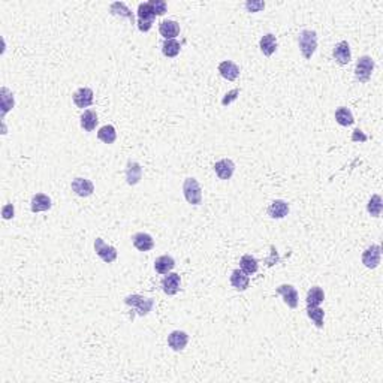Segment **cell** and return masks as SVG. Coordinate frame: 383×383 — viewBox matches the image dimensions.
Here are the masks:
<instances>
[{
    "label": "cell",
    "instance_id": "6da1fadb",
    "mask_svg": "<svg viewBox=\"0 0 383 383\" xmlns=\"http://www.w3.org/2000/svg\"><path fill=\"white\" fill-rule=\"evenodd\" d=\"M298 44L304 58L310 60L317 48V33L314 30H303L298 36Z\"/></svg>",
    "mask_w": 383,
    "mask_h": 383
},
{
    "label": "cell",
    "instance_id": "7a4b0ae2",
    "mask_svg": "<svg viewBox=\"0 0 383 383\" xmlns=\"http://www.w3.org/2000/svg\"><path fill=\"white\" fill-rule=\"evenodd\" d=\"M154 18H156V12H154L153 6L150 5V2L139 3V6H138V29L144 33L148 32L153 26Z\"/></svg>",
    "mask_w": 383,
    "mask_h": 383
},
{
    "label": "cell",
    "instance_id": "3957f363",
    "mask_svg": "<svg viewBox=\"0 0 383 383\" xmlns=\"http://www.w3.org/2000/svg\"><path fill=\"white\" fill-rule=\"evenodd\" d=\"M183 193H184V198L186 201L192 204V205H199L202 202V189L198 183L196 178L193 177H189L184 180L183 183Z\"/></svg>",
    "mask_w": 383,
    "mask_h": 383
},
{
    "label": "cell",
    "instance_id": "277c9868",
    "mask_svg": "<svg viewBox=\"0 0 383 383\" xmlns=\"http://www.w3.org/2000/svg\"><path fill=\"white\" fill-rule=\"evenodd\" d=\"M124 303H126V306L135 308L139 316L148 314L154 306L153 298H144L141 295H129V296L124 298Z\"/></svg>",
    "mask_w": 383,
    "mask_h": 383
},
{
    "label": "cell",
    "instance_id": "5b68a950",
    "mask_svg": "<svg viewBox=\"0 0 383 383\" xmlns=\"http://www.w3.org/2000/svg\"><path fill=\"white\" fill-rule=\"evenodd\" d=\"M373 71H374V61L370 56H363L358 58L356 66H355V77L359 82L370 81Z\"/></svg>",
    "mask_w": 383,
    "mask_h": 383
},
{
    "label": "cell",
    "instance_id": "8992f818",
    "mask_svg": "<svg viewBox=\"0 0 383 383\" xmlns=\"http://www.w3.org/2000/svg\"><path fill=\"white\" fill-rule=\"evenodd\" d=\"M95 251L96 254L107 264H111L117 259V250L113 246H108L102 238L95 240Z\"/></svg>",
    "mask_w": 383,
    "mask_h": 383
},
{
    "label": "cell",
    "instance_id": "52a82bcc",
    "mask_svg": "<svg viewBox=\"0 0 383 383\" xmlns=\"http://www.w3.org/2000/svg\"><path fill=\"white\" fill-rule=\"evenodd\" d=\"M380 258H382V247L379 244L370 246L363 253V264L370 269L377 268L380 264Z\"/></svg>",
    "mask_w": 383,
    "mask_h": 383
},
{
    "label": "cell",
    "instance_id": "ba28073f",
    "mask_svg": "<svg viewBox=\"0 0 383 383\" xmlns=\"http://www.w3.org/2000/svg\"><path fill=\"white\" fill-rule=\"evenodd\" d=\"M275 292H277L279 295L283 296L285 303H286L290 308H296V307H298L300 295H298V290L292 286V285H282V286H279L275 289Z\"/></svg>",
    "mask_w": 383,
    "mask_h": 383
},
{
    "label": "cell",
    "instance_id": "9c48e42d",
    "mask_svg": "<svg viewBox=\"0 0 383 383\" xmlns=\"http://www.w3.org/2000/svg\"><path fill=\"white\" fill-rule=\"evenodd\" d=\"M72 190L77 193L78 196H81V198H87V196H90V195H93V192H95V186H93V183L90 181V180H87V178H81V177H78L75 178L74 181H72Z\"/></svg>",
    "mask_w": 383,
    "mask_h": 383
},
{
    "label": "cell",
    "instance_id": "30bf717a",
    "mask_svg": "<svg viewBox=\"0 0 383 383\" xmlns=\"http://www.w3.org/2000/svg\"><path fill=\"white\" fill-rule=\"evenodd\" d=\"M189 342V335L184 331H173L168 335V345L175 352H181Z\"/></svg>",
    "mask_w": 383,
    "mask_h": 383
},
{
    "label": "cell",
    "instance_id": "8fae6325",
    "mask_svg": "<svg viewBox=\"0 0 383 383\" xmlns=\"http://www.w3.org/2000/svg\"><path fill=\"white\" fill-rule=\"evenodd\" d=\"M74 103L78 108H87L93 103V90L89 87H81L74 93Z\"/></svg>",
    "mask_w": 383,
    "mask_h": 383
},
{
    "label": "cell",
    "instance_id": "7c38bea8",
    "mask_svg": "<svg viewBox=\"0 0 383 383\" xmlns=\"http://www.w3.org/2000/svg\"><path fill=\"white\" fill-rule=\"evenodd\" d=\"M180 283H181L180 274H177V272H168V275H165L163 280H162L163 292L166 295H175L180 290Z\"/></svg>",
    "mask_w": 383,
    "mask_h": 383
},
{
    "label": "cell",
    "instance_id": "4fadbf2b",
    "mask_svg": "<svg viewBox=\"0 0 383 383\" xmlns=\"http://www.w3.org/2000/svg\"><path fill=\"white\" fill-rule=\"evenodd\" d=\"M214 171L217 174V177L220 180H229L230 177L233 175L235 171V165L230 159H222L219 162H216L214 165Z\"/></svg>",
    "mask_w": 383,
    "mask_h": 383
},
{
    "label": "cell",
    "instance_id": "5bb4252c",
    "mask_svg": "<svg viewBox=\"0 0 383 383\" xmlns=\"http://www.w3.org/2000/svg\"><path fill=\"white\" fill-rule=\"evenodd\" d=\"M332 56L337 60V63L340 65H347L350 60H352V53H350V47L346 40H342L338 42L335 47H334V51H332Z\"/></svg>",
    "mask_w": 383,
    "mask_h": 383
},
{
    "label": "cell",
    "instance_id": "9a60e30c",
    "mask_svg": "<svg viewBox=\"0 0 383 383\" xmlns=\"http://www.w3.org/2000/svg\"><path fill=\"white\" fill-rule=\"evenodd\" d=\"M159 32L160 35L166 39H174L180 33V24L174 19H165L159 24Z\"/></svg>",
    "mask_w": 383,
    "mask_h": 383
},
{
    "label": "cell",
    "instance_id": "2e32d148",
    "mask_svg": "<svg viewBox=\"0 0 383 383\" xmlns=\"http://www.w3.org/2000/svg\"><path fill=\"white\" fill-rule=\"evenodd\" d=\"M142 178V168L138 162L135 160H129L127 162V166H126V180H127V184L131 186H135L141 181Z\"/></svg>",
    "mask_w": 383,
    "mask_h": 383
},
{
    "label": "cell",
    "instance_id": "e0dca14e",
    "mask_svg": "<svg viewBox=\"0 0 383 383\" xmlns=\"http://www.w3.org/2000/svg\"><path fill=\"white\" fill-rule=\"evenodd\" d=\"M230 285L235 287L237 290L243 292L246 290L250 285L249 275L243 271V269H233L230 274Z\"/></svg>",
    "mask_w": 383,
    "mask_h": 383
},
{
    "label": "cell",
    "instance_id": "ac0fdd59",
    "mask_svg": "<svg viewBox=\"0 0 383 383\" xmlns=\"http://www.w3.org/2000/svg\"><path fill=\"white\" fill-rule=\"evenodd\" d=\"M219 72H220V75L225 78V79H228V81H235L238 75H240V68L233 63V61H230V60H225V61H222L220 65H219Z\"/></svg>",
    "mask_w": 383,
    "mask_h": 383
},
{
    "label": "cell",
    "instance_id": "d6986e66",
    "mask_svg": "<svg viewBox=\"0 0 383 383\" xmlns=\"http://www.w3.org/2000/svg\"><path fill=\"white\" fill-rule=\"evenodd\" d=\"M51 199L50 196H47L45 193H36L33 198H32V202H30V208L33 212H40V211H47L51 208Z\"/></svg>",
    "mask_w": 383,
    "mask_h": 383
},
{
    "label": "cell",
    "instance_id": "ffe728a7",
    "mask_svg": "<svg viewBox=\"0 0 383 383\" xmlns=\"http://www.w3.org/2000/svg\"><path fill=\"white\" fill-rule=\"evenodd\" d=\"M134 246L139 251H150L154 247L153 237L145 232H138L134 237Z\"/></svg>",
    "mask_w": 383,
    "mask_h": 383
},
{
    "label": "cell",
    "instance_id": "44dd1931",
    "mask_svg": "<svg viewBox=\"0 0 383 383\" xmlns=\"http://www.w3.org/2000/svg\"><path fill=\"white\" fill-rule=\"evenodd\" d=\"M287 214H289V205L283 199H277L271 202V205L268 207V216L272 219H283Z\"/></svg>",
    "mask_w": 383,
    "mask_h": 383
},
{
    "label": "cell",
    "instance_id": "7402d4cb",
    "mask_svg": "<svg viewBox=\"0 0 383 383\" xmlns=\"http://www.w3.org/2000/svg\"><path fill=\"white\" fill-rule=\"evenodd\" d=\"M174 267H175V261H174V258L168 256V254L159 256L154 261V269L159 274H168L169 271H173Z\"/></svg>",
    "mask_w": 383,
    "mask_h": 383
},
{
    "label": "cell",
    "instance_id": "603a6c76",
    "mask_svg": "<svg viewBox=\"0 0 383 383\" xmlns=\"http://www.w3.org/2000/svg\"><path fill=\"white\" fill-rule=\"evenodd\" d=\"M324 300H325V292L322 290V287L314 286L307 292L306 303L308 307L319 306L321 303H324Z\"/></svg>",
    "mask_w": 383,
    "mask_h": 383
},
{
    "label": "cell",
    "instance_id": "cb8c5ba5",
    "mask_svg": "<svg viewBox=\"0 0 383 383\" xmlns=\"http://www.w3.org/2000/svg\"><path fill=\"white\" fill-rule=\"evenodd\" d=\"M97 114L93 110H87L84 111V114L81 115V127L86 131V132H93L96 129V124H97Z\"/></svg>",
    "mask_w": 383,
    "mask_h": 383
},
{
    "label": "cell",
    "instance_id": "d4e9b609",
    "mask_svg": "<svg viewBox=\"0 0 383 383\" xmlns=\"http://www.w3.org/2000/svg\"><path fill=\"white\" fill-rule=\"evenodd\" d=\"M259 47H261V51L269 57V56H272L274 53H275V50H277V39L274 35H265V36H262L261 39V42H259Z\"/></svg>",
    "mask_w": 383,
    "mask_h": 383
},
{
    "label": "cell",
    "instance_id": "484cf974",
    "mask_svg": "<svg viewBox=\"0 0 383 383\" xmlns=\"http://www.w3.org/2000/svg\"><path fill=\"white\" fill-rule=\"evenodd\" d=\"M335 120H337V123L340 126H352L353 121H355L352 111L349 108H346V107L337 108V111H335Z\"/></svg>",
    "mask_w": 383,
    "mask_h": 383
},
{
    "label": "cell",
    "instance_id": "4316f807",
    "mask_svg": "<svg viewBox=\"0 0 383 383\" xmlns=\"http://www.w3.org/2000/svg\"><path fill=\"white\" fill-rule=\"evenodd\" d=\"M180 50H181V45L175 39H166L162 45V53L166 57H177L180 54Z\"/></svg>",
    "mask_w": 383,
    "mask_h": 383
},
{
    "label": "cell",
    "instance_id": "83f0119b",
    "mask_svg": "<svg viewBox=\"0 0 383 383\" xmlns=\"http://www.w3.org/2000/svg\"><path fill=\"white\" fill-rule=\"evenodd\" d=\"M97 138H99L102 142H105V144H113V142H115V139H117L115 127L114 126H111V124H107V126L100 127L99 132H97Z\"/></svg>",
    "mask_w": 383,
    "mask_h": 383
},
{
    "label": "cell",
    "instance_id": "f1b7e54d",
    "mask_svg": "<svg viewBox=\"0 0 383 383\" xmlns=\"http://www.w3.org/2000/svg\"><path fill=\"white\" fill-rule=\"evenodd\" d=\"M307 316L316 324L317 328H324V317H325V311L319 306L308 307L307 306Z\"/></svg>",
    "mask_w": 383,
    "mask_h": 383
},
{
    "label": "cell",
    "instance_id": "f546056e",
    "mask_svg": "<svg viewBox=\"0 0 383 383\" xmlns=\"http://www.w3.org/2000/svg\"><path fill=\"white\" fill-rule=\"evenodd\" d=\"M240 267L247 275H251L258 271V261L251 254H244L240 261Z\"/></svg>",
    "mask_w": 383,
    "mask_h": 383
},
{
    "label": "cell",
    "instance_id": "4dcf8cb0",
    "mask_svg": "<svg viewBox=\"0 0 383 383\" xmlns=\"http://www.w3.org/2000/svg\"><path fill=\"white\" fill-rule=\"evenodd\" d=\"M383 208V202L380 195H373L368 201V205H367V210L368 212L373 216V217H379L380 212H382Z\"/></svg>",
    "mask_w": 383,
    "mask_h": 383
},
{
    "label": "cell",
    "instance_id": "1f68e13d",
    "mask_svg": "<svg viewBox=\"0 0 383 383\" xmlns=\"http://www.w3.org/2000/svg\"><path fill=\"white\" fill-rule=\"evenodd\" d=\"M110 9H111V12L114 14V15H120V17H126V18H129L131 21H134V15H132V11L123 3V2H115L113 3L111 6H110Z\"/></svg>",
    "mask_w": 383,
    "mask_h": 383
},
{
    "label": "cell",
    "instance_id": "d6a6232c",
    "mask_svg": "<svg viewBox=\"0 0 383 383\" xmlns=\"http://www.w3.org/2000/svg\"><path fill=\"white\" fill-rule=\"evenodd\" d=\"M12 107H14V96L9 95V90H8V89H2V108H3V115L6 114Z\"/></svg>",
    "mask_w": 383,
    "mask_h": 383
},
{
    "label": "cell",
    "instance_id": "836d02e7",
    "mask_svg": "<svg viewBox=\"0 0 383 383\" xmlns=\"http://www.w3.org/2000/svg\"><path fill=\"white\" fill-rule=\"evenodd\" d=\"M156 15H163L166 12V2L165 0H150Z\"/></svg>",
    "mask_w": 383,
    "mask_h": 383
},
{
    "label": "cell",
    "instance_id": "e575fe53",
    "mask_svg": "<svg viewBox=\"0 0 383 383\" xmlns=\"http://www.w3.org/2000/svg\"><path fill=\"white\" fill-rule=\"evenodd\" d=\"M240 95V90L238 89H233V90H230L229 93H226V96L223 97V100H222V105L223 107H228L232 100H235L237 99V96Z\"/></svg>",
    "mask_w": 383,
    "mask_h": 383
},
{
    "label": "cell",
    "instance_id": "d590c367",
    "mask_svg": "<svg viewBox=\"0 0 383 383\" xmlns=\"http://www.w3.org/2000/svg\"><path fill=\"white\" fill-rule=\"evenodd\" d=\"M246 8L249 9L250 12H258V11H261V9L265 8V3L264 2H247Z\"/></svg>",
    "mask_w": 383,
    "mask_h": 383
},
{
    "label": "cell",
    "instance_id": "8d00e7d4",
    "mask_svg": "<svg viewBox=\"0 0 383 383\" xmlns=\"http://www.w3.org/2000/svg\"><path fill=\"white\" fill-rule=\"evenodd\" d=\"M2 216H3V219H6V220L12 219V217H14V205H12V204L5 205L3 210H2Z\"/></svg>",
    "mask_w": 383,
    "mask_h": 383
},
{
    "label": "cell",
    "instance_id": "74e56055",
    "mask_svg": "<svg viewBox=\"0 0 383 383\" xmlns=\"http://www.w3.org/2000/svg\"><path fill=\"white\" fill-rule=\"evenodd\" d=\"M352 141H361V142H365V141H367V136L363 134L361 129H355V131H353V135H352Z\"/></svg>",
    "mask_w": 383,
    "mask_h": 383
}]
</instances>
